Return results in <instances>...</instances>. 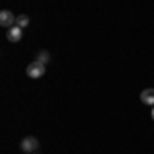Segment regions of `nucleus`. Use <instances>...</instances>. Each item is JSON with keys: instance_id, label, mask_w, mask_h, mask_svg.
Segmentation results:
<instances>
[{"instance_id": "f257e3e1", "label": "nucleus", "mask_w": 154, "mask_h": 154, "mask_svg": "<svg viewBox=\"0 0 154 154\" xmlns=\"http://www.w3.org/2000/svg\"><path fill=\"white\" fill-rule=\"evenodd\" d=\"M45 74V64H41V62H31L29 66H27V76L29 78H33V80H37V78H41Z\"/></svg>"}, {"instance_id": "f03ea898", "label": "nucleus", "mask_w": 154, "mask_h": 154, "mask_svg": "<svg viewBox=\"0 0 154 154\" xmlns=\"http://www.w3.org/2000/svg\"><path fill=\"white\" fill-rule=\"evenodd\" d=\"M37 148H39V140H37V138H33V136H27V138H23V142H21V150H23L25 154L37 152Z\"/></svg>"}, {"instance_id": "7ed1b4c3", "label": "nucleus", "mask_w": 154, "mask_h": 154, "mask_svg": "<svg viewBox=\"0 0 154 154\" xmlns=\"http://www.w3.org/2000/svg\"><path fill=\"white\" fill-rule=\"evenodd\" d=\"M0 25L4 27V29H11V27H14L17 25V17L12 14L11 11H0Z\"/></svg>"}, {"instance_id": "20e7f679", "label": "nucleus", "mask_w": 154, "mask_h": 154, "mask_svg": "<svg viewBox=\"0 0 154 154\" xmlns=\"http://www.w3.org/2000/svg\"><path fill=\"white\" fill-rule=\"evenodd\" d=\"M6 39L12 41V43H19L21 39H23V29L19 27V25H14L11 29H6Z\"/></svg>"}, {"instance_id": "39448f33", "label": "nucleus", "mask_w": 154, "mask_h": 154, "mask_svg": "<svg viewBox=\"0 0 154 154\" xmlns=\"http://www.w3.org/2000/svg\"><path fill=\"white\" fill-rule=\"evenodd\" d=\"M140 101L144 105H152L154 107V88H144L140 93Z\"/></svg>"}, {"instance_id": "423d86ee", "label": "nucleus", "mask_w": 154, "mask_h": 154, "mask_svg": "<svg viewBox=\"0 0 154 154\" xmlns=\"http://www.w3.org/2000/svg\"><path fill=\"white\" fill-rule=\"evenodd\" d=\"M49 60H51V56H49V51H45V49H41V51L37 54V62H41V64H45V66H48Z\"/></svg>"}, {"instance_id": "0eeeda50", "label": "nucleus", "mask_w": 154, "mask_h": 154, "mask_svg": "<svg viewBox=\"0 0 154 154\" xmlns=\"http://www.w3.org/2000/svg\"><path fill=\"white\" fill-rule=\"evenodd\" d=\"M29 23H31V19H29L27 14H19V17H17V25H19L21 29H25V27H29Z\"/></svg>"}, {"instance_id": "6e6552de", "label": "nucleus", "mask_w": 154, "mask_h": 154, "mask_svg": "<svg viewBox=\"0 0 154 154\" xmlns=\"http://www.w3.org/2000/svg\"><path fill=\"white\" fill-rule=\"evenodd\" d=\"M152 119H154V107H152Z\"/></svg>"}]
</instances>
